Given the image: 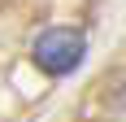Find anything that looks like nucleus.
Masks as SVG:
<instances>
[{
	"mask_svg": "<svg viewBox=\"0 0 126 122\" xmlns=\"http://www.w3.org/2000/svg\"><path fill=\"white\" fill-rule=\"evenodd\" d=\"M83 52H87V39H83V31H74V26H52V31H44V35L35 39L31 57H35L39 74H48V79H61V74H74V70H78Z\"/></svg>",
	"mask_w": 126,
	"mask_h": 122,
	"instance_id": "obj_1",
	"label": "nucleus"
},
{
	"mask_svg": "<svg viewBox=\"0 0 126 122\" xmlns=\"http://www.w3.org/2000/svg\"><path fill=\"white\" fill-rule=\"evenodd\" d=\"M100 109H104V118H109V122H126V74L109 87V92H104Z\"/></svg>",
	"mask_w": 126,
	"mask_h": 122,
	"instance_id": "obj_2",
	"label": "nucleus"
}]
</instances>
